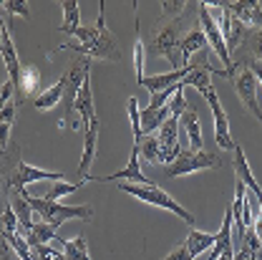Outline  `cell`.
Masks as SVG:
<instances>
[{"label": "cell", "instance_id": "cell-25", "mask_svg": "<svg viewBox=\"0 0 262 260\" xmlns=\"http://www.w3.org/2000/svg\"><path fill=\"white\" fill-rule=\"evenodd\" d=\"M171 114H169V106H164V109H141V136H149L151 131H159L164 122L169 119Z\"/></svg>", "mask_w": 262, "mask_h": 260}, {"label": "cell", "instance_id": "cell-43", "mask_svg": "<svg viewBox=\"0 0 262 260\" xmlns=\"http://www.w3.org/2000/svg\"><path fill=\"white\" fill-rule=\"evenodd\" d=\"M217 260H234V253H222Z\"/></svg>", "mask_w": 262, "mask_h": 260}, {"label": "cell", "instance_id": "cell-8", "mask_svg": "<svg viewBox=\"0 0 262 260\" xmlns=\"http://www.w3.org/2000/svg\"><path fill=\"white\" fill-rule=\"evenodd\" d=\"M46 179H56V182H68L63 172H56V169H38V167H31L23 159H18L15 169L10 172V179L8 185L13 187V192H23L26 185H33V182H46Z\"/></svg>", "mask_w": 262, "mask_h": 260}, {"label": "cell", "instance_id": "cell-40", "mask_svg": "<svg viewBox=\"0 0 262 260\" xmlns=\"http://www.w3.org/2000/svg\"><path fill=\"white\" fill-rule=\"evenodd\" d=\"M13 91H15V84L8 78V81L0 86V111L5 109V104H10V101H13Z\"/></svg>", "mask_w": 262, "mask_h": 260}, {"label": "cell", "instance_id": "cell-31", "mask_svg": "<svg viewBox=\"0 0 262 260\" xmlns=\"http://www.w3.org/2000/svg\"><path fill=\"white\" fill-rule=\"evenodd\" d=\"M26 240H28L31 248H38V245H48V240H58V235H56V230L51 228L48 223H38V225H33V230L26 235Z\"/></svg>", "mask_w": 262, "mask_h": 260}, {"label": "cell", "instance_id": "cell-37", "mask_svg": "<svg viewBox=\"0 0 262 260\" xmlns=\"http://www.w3.org/2000/svg\"><path fill=\"white\" fill-rule=\"evenodd\" d=\"M0 8H3V13H8V15L31 18V8H28V3H23V0H8V3H0Z\"/></svg>", "mask_w": 262, "mask_h": 260}, {"label": "cell", "instance_id": "cell-1", "mask_svg": "<svg viewBox=\"0 0 262 260\" xmlns=\"http://www.w3.org/2000/svg\"><path fill=\"white\" fill-rule=\"evenodd\" d=\"M71 35H76L78 41L61 43L58 48H51L46 56L53 58L58 51L68 48V51H76V53L83 56V58H103V61H119V58H121V51H119L116 38L106 28V3H103V0L98 3L96 23H94V26H81V28H76Z\"/></svg>", "mask_w": 262, "mask_h": 260}, {"label": "cell", "instance_id": "cell-7", "mask_svg": "<svg viewBox=\"0 0 262 260\" xmlns=\"http://www.w3.org/2000/svg\"><path fill=\"white\" fill-rule=\"evenodd\" d=\"M89 73H91V64H89V58H83V56H78L73 64L68 66V71H66V94H63L66 119L61 122V127L68 124V119H71V114H73V104H76L78 91H81V86H83V81H86Z\"/></svg>", "mask_w": 262, "mask_h": 260}, {"label": "cell", "instance_id": "cell-2", "mask_svg": "<svg viewBox=\"0 0 262 260\" xmlns=\"http://www.w3.org/2000/svg\"><path fill=\"white\" fill-rule=\"evenodd\" d=\"M20 195L26 197V202L31 205V210H35L53 230H58L66 220H91V217H94V207H91V205L66 207V205H58V202H48V199H43V197H31L26 190H23Z\"/></svg>", "mask_w": 262, "mask_h": 260}, {"label": "cell", "instance_id": "cell-23", "mask_svg": "<svg viewBox=\"0 0 262 260\" xmlns=\"http://www.w3.org/2000/svg\"><path fill=\"white\" fill-rule=\"evenodd\" d=\"M202 48H207V38H204V33L199 28H194L184 41H179V64H182V68L189 66V58Z\"/></svg>", "mask_w": 262, "mask_h": 260}, {"label": "cell", "instance_id": "cell-36", "mask_svg": "<svg viewBox=\"0 0 262 260\" xmlns=\"http://www.w3.org/2000/svg\"><path fill=\"white\" fill-rule=\"evenodd\" d=\"M166 106H169V114H171L174 119H182V114H184V111L189 109V104H187V96H184V86H182V89H179V91H177V94L171 96V101H169Z\"/></svg>", "mask_w": 262, "mask_h": 260}, {"label": "cell", "instance_id": "cell-38", "mask_svg": "<svg viewBox=\"0 0 262 260\" xmlns=\"http://www.w3.org/2000/svg\"><path fill=\"white\" fill-rule=\"evenodd\" d=\"M245 41H247L250 48H252V58H255V61H262V28L260 31H247Z\"/></svg>", "mask_w": 262, "mask_h": 260}, {"label": "cell", "instance_id": "cell-18", "mask_svg": "<svg viewBox=\"0 0 262 260\" xmlns=\"http://www.w3.org/2000/svg\"><path fill=\"white\" fill-rule=\"evenodd\" d=\"M232 154H234V174H237V179H239V182H242V185H245V187L262 202V187L257 185V179L252 177V169H250V164H247V157H245L242 147L234 144Z\"/></svg>", "mask_w": 262, "mask_h": 260}, {"label": "cell", "instance_id": "cell-19", "mask_svg": "<svg viewBox=\"0 0 262 260\" xmlns=\"http://www.w3.org/2000/svg\"><path fill=\"white\" fill-rule=\"evenodd\" d=\"M0 56H3V61H5V68H8V73H10V81L15 84L18 81V76H20V61H18V53H15V46H13V35L8 31V26L3 28L0 33Z\"/></svg>", "mask_w": 262, "mask_h": 260}, {"label": "cell", "instance_id": "cell-44", "mask_svg": "<svg viewBox=\"0 0 262 260\" xmlns=\"http://www.w3.org/2000/svg\"><path fill=\"white\" fill-rule=\"evenodd\" d=\"M3 28H5V23H3V8H0V33H3Z\"/></svg>", "mask_w": 262, "mask_h": 260}, {"label": "cell", "instance_id": "cell-22", "mask_svg": "<svg viewBox=\"0 0 262 260\" xmlns=\"http://www.w3.org/2000/svg\"><path fill=\"white\" fill-rule=\"evenodd\" d=\"M10 210L15 212L18 225H20V235L26 237V235L33 230V210H31V205L26 202V197L20 195V192H10Z\"/></svg>", "mask_w": 262, "mask_h": 260}, {"label": "cell", "instance_id": "cell-12", "mask_svg": "<svg viewBox=\"0 0 262 260\" xmlns=\"http://www.w3.org/2000/svg\"><path fill=\"white\" fill-rule=\"evenodd\" d=\"M139 147L134 144L131 147V154H129V164L124 167V169H119V172H111L108 177H101V182H116V179H124V182H131V185H154L144 172H141V167H139Z\"/></svg>", "mask_w": 262, "mask_h": 260}, {"label": "cell", "instance_id": "cell-14", "mask_svg": "<svg viewBox=\"0 0 262 260\" xmlns=\"http://www.w3.org/2000/svg\"><path fill=\"white\" fill-rule=\"evenodd\" d=\"M38 89H40V68L38 66H20V76L15 81V91L20 94L18 96V104L23 101H31V98L38 96Z\"/></svg>", "mask_w": 262, "mask_h": 260}, {"label": "cell", "instance_id": "cell-3", "mask_svg": "<svg viewBox=\"0 0 262 260\" xmlns=\"http://www.w3.org/2000/svg\"><path fill=\"white\" fill-rule=\"evenodd\" d=\"M119 190L126 192V195H131V197H136V199H141V202H146V205H157V207H162V210L174 212V215L182 217L189 228L194 225V215H192L189 210H184L174 197L166 195L162 187H157V185H131V182H121Z\"/></svg>", "mask_w": 262, "mask_h": 260}, {"label": "cell", "instance_id": "cell-39", "mask_svg": "<svg viewBox=\"0 0 262 260\" xmlns=\"http://www.w3.org/2000/svg\"><path fill=\"white\" fill-rule=\"evenodd\" d=\"M35 250V258L38 260H66V255L61 250H53L51 245H38V248H33Z\"/></svg>", "mask_w": 262, "mask_h": 260}, {"label": "cell", "instance_id": "cell-33", "mask_svg": "<svg viewBox=\"0 0 262 260\" xmlns=\"http://www.w3.org/2000/svg\"><path fill=\"white\" fill-rule=\"evenodd\" d=\"M86 182H56L46 195H43V199H48V202H58L61 197L71 195V192H76V190H81Z\"/></svg>", "mask_w": 262, "mask_h": 260}, {"label": "cell", "instance_id": "cell-26", "mask_svg": "<svg viewBox=\"0 0 262 260\" xmlns=\"http://www.w3.org/2000/svg\"><path fill=\"white\" fill-rule=\"evenodd\" d=\"M214 240H217V232H214V235H209V232H199V230L189 228V235H187L184 245H187L189 255L196 258V255H202L204 250H209V248L214 245Z\"/></svg>", "mask_w": 262, "mask_h": 260}, {"label": "cell", "instance_id": "cell-15", "mask_svg": "<svg viewBox=\"0 0 262 260\" xmlns=\"http://www.w3.org/2000/svg\"><path fill=\"white\" fill-rule=\"evenodd\" d=\"M222 5V21H220V33H222V38H225V46H227V51H232V48H237L242 41H245V35H247V31L250 28H245L239 21H234L232 15H229L227 5L225 3H220Z\"/></svg>", "mask_w": 262, "mask_h": 260}, {"label": "cell", "instance_id": "cell-30", "mask_svg": "<svg viewBox=\"0 0 262 260\" xmlns=\"http://www.w3.org/2000/svg\"><path fill=\"white\" fill-rule=\"evenodd\" d=\"M61 8H63V23H61V31L73 33L76 28H81V10H78V0H63V3H61Z\"/></svg>", "mask_w": 262, "mask_h": 260}, {"label": "cell", "instance_id": "cell-17", "mask_svg": "<svg viewBox=\"0 0 262 260\" xmlns=\"http://www.w3.org/2000/svg\"><path fill=\"white\" fill-rule=\"evenodd\" d=\"M73 111L81 116L83 129L91 127V124L96 122V111H94V91H91V73L86 76V81H83V86H81V91H78V98H76V104H73Z\"/></svg>", "mask_w": 262, "mask_h": 260}, {"label": "cell", "instance_id": "cell-11", "mask_svg": "<svg viewBox=\"0 0 262 260\" xmlns=\"http://www.w3.org/2000/svg\"><path fill=\"white\" fill-rule=\"evenodd\" d=\"M229 10V15L234 21H239L245 28L252 26V28H262V3L257 0H234V3H225Z\"/></svg>", "mask_w": 262, "mask_h": 260}, {"label": "cell", "instance_id": "cell-42", "mask_svg": "<svg viewBox=\"0 0 262 260\" xmlns=\"http://www.w3.org/2000/svg\"><path fill=\"white\" fill-rule=\"evenodd\" d=\"M247 71H250V73H252V76L257 78V84L262 86V61H255V58H250V61H247Z\"/></svg>", "mask_w": 262, "mask_h": 260}, {"label": "cell", "instance_id": "cell-21", "mask_svg": "<svg viewBox=\"0 0 262 260\" xmlns=\"http://www.w3.org/2000/svg\"><path fill=\"white\" fill-rule=\"evenodd\" d=\"M179 127L184 129L187 134V139H189V144L194 147V149H204V136H202V124H199V114H196L194 106H189L184 114H182V119H179Z\"/></svg>", "mask_w": 262, "mask_h": 260}, {"label": "cell", "instance_id": "cell-4", "mask_svg": "<svg viewBox=\"0 0 262 260\" xmlns=\"http://www.w3.org/2000/svg\"><path fill=\"white\" fill-rule=\"evenodd\" d=\"M212 167H222V159L207 149H182V154L164 167V174L169 179L174 177H184V174H192V172H199V169H212Z\"/></svg>", "mask_w": 262, "mask_h": 260}, {"label": "cell", "instance_id": "cell-20", "mask_svg": "<svg viewBox=\"0 0 262 260\" xmlns=\"http://www.w3.org/2000/svg\"><path fill=\"white\" fill-rule=\"evenodd\" d=\"M222 253H234V245H232V207H229V205H227V210H225L222 228L217 232V240H214L212 253L207 255V260H217Z\"/></svg>", "mask_w": 262, "mask_h": 260}, {"label": "cell", "instance_id": "cell-16", "mask_svg": "<svg viewBox=\"0 0 262 260\" xmlns=\"http://www.w3.org/2000/svg\"><path fill=\"white\" fill-rule=\"evenodd\" d=\"M192 71V66H184V68H171L169 73H157V76H144V81L139 84V86H144L149 94H159L164 89H171V86H177L187 73Z\"/></svg>", "mask_w": 262, "mask_h": 260}, {"label": "cell", "instance_id": "cell-9", "mask_svg": "<svg viewBox=\"0 0 262 260\" xmlns=\"http://www.w3.org/2000/svg\"><path fill=\"white\" fill-rule=\"evenodd\" d=\"M199 94L207 98V104H209V109H212L214 142H217V147H220V149H234V139H232V134H229V119H227V114H225V109H222V101L217 96V91H214L212 86H207V89H202Z\"/></svg>", "mask_w": 262, "mask_h": 260}, {"label": "cell", "instance_id": "cell-5", "mask_svg": "<svg viewBox=\"0 0 262 260\" xmlns=\"http://www.w3.org/2000/svg\"><path fill=\"white\" fill-rule=\"evenodd\" d=\"M199 23H202V33H204L207 43L220 56V61L225 64L227 78H234V64H232V56H229L227 46H225V38L220 33V23H214V18L209 15V3H199Z\"/></svg>", "mask_w": 262, "mask_h": 260}, {"label": "cell", "instance_id": "cell-28", "mask_svg": "<svg viewBox=\"0 0 262 260\" xmlns=\"http://www.w3.org/2000/svg\"><path fill=\"white\" fill-rule=\"evenodd\" d=\"M58 245L63 248L66 260H91V253H89V243L83 235L73 237V240H58Z\"/></svg>", "mask_w": 262, "mask_h": 260}, {"label": "cell", "instance_id": "cell-29", "mask_svg": "<svg viewBox=\"0 0 262 260\" xmlns=\"http://www.w3.org/2000/svg\"><path fill=\"white\" fill-rule=\"evenodd\" d=\"M144 66H146V46H144V35L139 26V15H136V41H134V73H136V84L144 81Z\"/></svg>", "mask_w": 262, "mask_h": 260}, {"label": "cell", "instance_id": "cell-24", "mask_svg": "<svg viewBox=\"0 0 262 260\" xmlns=\"http://www.w3.org/2000/svg\"><path fill=\"white\" fill-rule=\"evenodd\" d=\"M66 94V73L51 86V89H46L43 94H38V96L33 98V106L38 109V111H48V109H53Z\"/></svg>", "mask_w": 262, "mask_h": 260}, {"label": "cell", "instance_id": "cell-10", "mask_svg": "<svg viewBox=\"0 0 262 260\" xmlns=\"http://www.w3.org/2000/svg\"><path fill=\"white\" fill-rule=\"evenodd\" d=\"M257 89H260L257 78H255L247 68H242L239 76L234 78V91H237V96L242 101V106L262 124V109H260V101H257Z\"/></svg>", "mask_w": 262, "mask_h": 260}, {"label": "cell", "instance_id": "cell-32", "mask_svg": "<svg viewBox=\"0 0 262 260\" xmlns=\"http://www.w3.org/2000/svg\"><path fill=\"white\" fill-rule=\"evenodd\" d=\"M139 147V154L144 159H149L151 164H159V139L157 134H149V136H141L139 142H134Z\"/></svg>", "mask_w": 262, "mask_h": 260}, {"label": "cell", "instance_id": "cell-13", "mask_svg": "<svg viewBox=\"0 0 262 260\" xmlns=\"http://www.w3.org/2000/svg\"><path fill=\"white\" fill-rule=\"evenodd\" d=\"M96 144H98V119L83 129V154H81V164H78V174L81 182H91V164L96 157Z\"/></svg>", "mask_w": 262, "mask_h": 260}, {"label": "cell", "instance_id": "cell-6", "mask_svg": "<svg viewBox=\"0 0 262 260\" xmlns=\"http://www.w3.org/2000/svg\"><path fill=\"white\" fill-rule=\"evenodd\" d=\"M179 35H182V23L179 21H171V23H166L162 26L157 35H154V41H151V48L146 51L151 58L154 56H162L166 61H171L174 66V71L177 68H182L179 64V56H177V48H179Z\"/></svg>", "mask_w": 262, "mask_h": 260}, {"label": "cell", "instance_id": "cell-41", "mask_svg": "<svg viewBox=\"0 0 262 260\" xmlns=\"http://www.w3.org/2000/svg\"><path fill=\"white\" fill-rule=\"evenodd\" d=\"M164 260H192V255H189L187 245L182 243V245H177V248H174V250H171V253H169Z\"/></svg>", "mask_w": 262, "mask_h": 260}, {"label": "cell", "instance_id": "cell-34", "mask_svg": "<svg viewBox=\"0 0 262 260\" xmlns=\"http://www.w3.org/2000/svg\"><path fill=\"white\" fill-rule=\"evenodd\" d=\"M189 8H192V3H184V0H162V13L171 21H179Z\"/></svg>", "mask_w": 262, "mask_h": 260}, {"label": "cell", "instance_id": "cell-35", "mask_svg": "<svg viewBox=\"0 0 262 260\" xmlns=\"http://www.w3.org/2000/svg\"><path fill=\"white\" fill-rule=\"evenodd\" d=\"M126 109H129L131 129H134V142H139V139H141V109H139V101H136V96H129V101H126Z\"/></svg>", "mask_w": 262, "mask_h": 260}, {"label": "cell", "instance_id": "cell-27", "mask_svg": "<svg viewBox=\"0 0 262 260\" xmlns=\"http://www.w3.org/2000/svg\"><path fill=\"white\" fill-rule=\"evenodd\" d=\"M15 114H18V101L5 104V109L0 111V152L8 149L10 131H13V124H15Z\"/></svg>", "mask_w": 262, "mask_h": 260}]
</instances>
